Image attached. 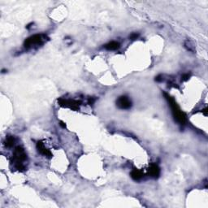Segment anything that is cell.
I'll use <instances>...</instances> for the list:
<instances>
[{
  "mask_svg": "<svg viewBox=\"0 0 208 208\" xmlns=\"http://www.w3.org/2000/svg\"><path fill=\"white\" fill-rule=\"evenodd\" d=\"M27 160V155L25 153V149L21 146H17L15 148L13 152V157L11 163L13 167L19 172H24L26 169L25 162Z\"/></svg>",
  "mask_w": 208,
  "mask_h": 208,
  "instance_id": "6da1fadb",
  "label": "cell"
},
{
  "mask_svg": "<svg viewBox=\"0 0 208 208\" xmlns=\"http://www.w3.org/2000/svg\"><path fill=\"white\" fill-rule=\"evenodd\" d=\"M164 96H165L166 99L168 101V103L170 104V107L172 108V112L175 121H176V122H178L181 125H184L186 122V114L178 107L174 98H172L171 96H169L168 94L166 93H164Z\"/></svg>",
  "mask_w": 208,
  "mask_h": 208,
  "instance_id": "7a4b0ae2",
  "label": "cell"
},
{
  "mask_svg": "<svg viewBox=\"0 0 208 208\" xmlns=\"http://www.w3.org/2000/svg\"><path fill=\"white\" fill-rule=\"evenodd\" d=\"M49 38L45 34H34L28 38L24 43V46L26 49H32L33 47H38L43 45Z\"/></svg>",
  "mask_w": 208,
  "mask_h": 208,
  "instance_id": "3957f363",
  "label": "cell"
},
{
  "mask_svg": "<svg viewBox=\"0 0 208 208\" xmlns=\"http://www.w3.org/2000/svg\"><path fill=\"white\" fill-rule=\"evenodd\" d=\"M58 103L60 106L63 107L70 108L72 110L77 111L79 110L80 105V102L77 100H74V99H67V98H61L58 100Z\"/></svg>",
  "mask_w": 208,
  "mask_h": 208,
  "instance_id": "277c9868",
  "label": "cell"
},
{
  "mask_svg": "<svg viewBox=\"0 0 208 208\" xmlns=\"http://www.w3.org/2000/svg\"><path fill=\"white\" fill-rule=\"evenodd\" d=\"M116 106L120 109L127 110V109H129L132 107V102L127 96H121L116 100Z\"/></svg>",
  "mask_w": 208,
  "mask_h": 208,
  "instance_id": "5b68a950",
  "label": "cell"
},
{
  "mask_svg": "<svg viewBox=\"0 0 208 208\" xmlns=\"http://www.w3.org/2000/svg\"><path fill=\"white\" fill-rule=\"evenodd\" d=\"M37 149H38V151L41 155H43L44 156H47L49 158L52 157V153L50 152V150H48L47 148L46 147L44 143L42 141H39L37 143Z\"/></svg>",
  "mask_w": 208,
  "mask_h": 208,
  "instance_id": "8992f818",
  "label": "cell"
},
{
  "mask_svg": "<svg viewBox=\"0 0 208 208\" xmlns=\"http://www.w3.org/2000/svg\"><path fill=\"white\" fill-rule=\"evenodd\" d=\"M148 173L153 178H158L160 175V168L155 163H152L150 166V168L148 169Z\"/></svg>",
  "mask_w": 208,
  "mask_h": 208,
  "instance_id": "52a82bcc",
  "label": "cell"
},
{
  "mask_svg": "<svg viewBox=\"0 0 208 208\" xmlns=\"http://www.w3.org/2000/svg\"><path fill=\"white\" fill-rule=\"evenodd\" d=\"M143 172L141 170H138L137 168H134L132 172H131V177L134 181H140L141 179L143 177Z\"/></svg>",
  "mask_w": 208,
  "mask_h": 208,
  "instance_id": "ba28073f",
  "label": "cell"
},
{
  "mask_svg": "<svg viewBox=\"0 0 208 208\" xmlns=\"http://www.w3.org/2000/svg\"><path fill=\"white\" fill-rule=\"evenodd\" d=\"M120 46H121L120 43H118V42H115V41L110 42V43H108L107 44H106L105 45V48L108 50H117V49H119V48H120Z\"/></svg>",
  "mask_w": 208,
  "mask_h": 208,
  "instance_id": "9c48e42d",
  "label": "cell"
},
{
  "mask_svg": "<svg viewBox=\"0 0 208 208\" xmlns=\"http://www.w3.org/2000/svg\"><path fill=\"white\" fill-rule=\"evenodd\" d=\"M15 142V137L13 136H8L5 139V142H4V145H5L6 147H12L14 144Z\"/></svg>",
  "mask_w": 208,
  "mask_h": 208,
  "instance_id": "30bf717a",
  "label": "cell"
},
{
  "mask_svg": "<svg viewBox=\"0 0 208 208\" xmlns=\"http://www.w3.org/2000/svg\"><path fill=\"white\" fill-rule=\"evenodd\" d=\"M185 46H186V49L188 50H189V51H194V50H195L194 45H193V43H192L191 41H186V42H185Z\"/></svg>",
  "mask_w": 208,
  "mask_h": 208,
  "instance_id": "8fae6325",
  "label": "cell"
},
{
  "mask_svg": "<svg viewBox=\"0 0 208 208\" xmlns=\"http://www.w3.org/2000/svg\"><path fill=\"white\" fill-rule=\"evenodd\" d=\"M189 77H190V74L186 73V74H184V75L181 77V80H182V81H186V80H189Z\"/></svg>",
  "mask_w": 208,
  "mask_h": 208,
  "instance_id": "7c38bea8",
  "label": "cell"
},
{
  "mask_svg": "<svg viewBox=\"0 0 208 208\" xmlns=\"http://www.w3.org/2000/svg\"><path fill=\"white\" fill-rule=\"evenodd\" d=\"M138 37H139V34H138V33H133L129 36V39H131V40H136Z\"/></svg>",
  "mask_w": 208,
  "mask_h": 208,
  "instance_id": "4fadbf2b",
  "label": "cell"
},
{
  "mask_svg": "<svg viewBox=\"0 0 208 208\" xmlns=\"http://www.w3.org/2000/svg\"><path fill=\"white\" fill-rule=\"evenodd\" d=\"M94 101H95V98H93V97H90V98H89V99H88V103H89L90 105H93L94 103Z\"/></svg>",
  "mask_w": 208,
  "mask_h": 208,
  "instance_id": "5bb4252c",
  "label": "cell"
},
{
  "mask_svg": "<svg viewBox=\"0 0 208 208\" xmlns=\"http://www.w3.org/2000/svg\"><path fill=\"white\" fill-rule=\"evenodd\" d=\"M162 77H163V76L162 75L157 76L155 77V80L156 81H159H159H162V80H163V78Z\"/></svg>",
  "mask_w": 208,
  "mask_h": 208,
  "instance_id": "9a60e30c",
  "label": "cell"
},
{
  "mask_svg": "<svg viewBox=\"0 0 208 208\" xmlns=\"http://www.w3.org/2000/svg\"><path fill=\"white\" fill-rule=\"evenodd\" d=\"M60 125L63 127V128H65L66 127V124L64 123H63V121H60Z\"/></svg>",
  "mask_w": 208,
  "mask_h": 208,
  "instance_id": "2e32d148",
  "label": "cell"
}]
</instances>
